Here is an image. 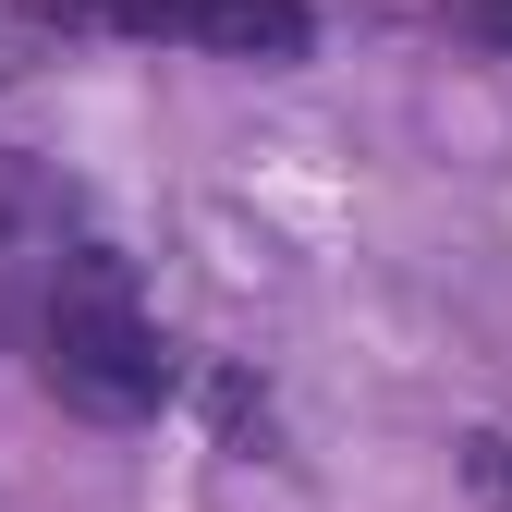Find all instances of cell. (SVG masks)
<instances>
[{
    "instance_id": "6da1fadb",
    "label": "cell",
    "mask_w": 512,
    "mask_h": 512,
    "mask_svg": "<svg viewBox=\"0 0 512 512\" xmlns=\"http://www.w3.org/2000/svg\"><path fill=\"white\" fill-rule=\"evenodd\" d=\"M13 269H37V305H13L0 330H25L37 378L74 415L135 427V415L171 403V342H159V317L135 305V281H122L98 244H49V256H13Z\"/></svg>"
},
{
    "instance_id": "3957f363",
    "label": "cell",
    "mask_w": 512,
    "mask_h": 512,
    "mask_svg": "<svg viewBox=\"0 0 512 512\" xmlns=\"http://www.w3.org/2000/svg\"><path fill=\"white\" fill-rule=\"evenodd\" d=\"M464 500H476V512H512V439H500V427L464 439Z\"/></svg>"
},
{
    "instance_id": "7a4b0ae2",
    "label": "cell",
    "mask_w": 512,
    "mask_h": 512,
    "mask_svg": "<svg viewBox=\"0 0 512 512\" xmlns=\"http://www.w3.org/2000/svg\"><path fill=\"white\" fill-rule=\"evenodd\" d=\"M25 25L61 37H135V49H208V61H305L317 13L305 0H13Z\"/></svg>"
},
{
    "instance_id": "277c9868",
    "label": "cell",
    "mask_w": 512,
    "mask_h": 512,
    "mask_svg": "<svg viewBox=\"0 0 512 512\" xmlns=\"http://www.w3.org/2000/svg\"><path fill=\"white\" fill-rule=\"evenodd\" d=\"M452 25L488 37V49H512V0H452Z\"/></svg>"
}]
</instances>
